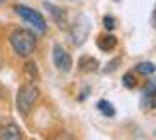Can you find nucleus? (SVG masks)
Segmentation results:
<instances>
[{
    "label": "nucleus",
    "instance_id": "obj_1",
    "mask_svg": "<svg viewBox=\"0 0 156 140\" xmlns=\"http://www.w3.org/2000/svg\"><path fill=\"white\" fill-rule=\"evenodd\" d=\"M10 45H12V49L18 56L27 59L37 47V37L29 29H16L10 33Z\"/></svg>",
    "mask_w": 156,
    "mask_h": 140
},
{
    "label": "nucleus",
    "instance_id": "obj_9",
    "mask_svg": "<svg viewBox=\"0 0 156 140\" xmlns=\"http://www.w3.org/2000/svg\"><path fill=\"white\" fill-rule=\"evenodd\" d=\"M115 45H117V39L111 33H105V35L98 37V47H100L101 51H111V49H115Z\"/></svg>",
    "mask_w": 156,
    "mask_h": 140
},
{
    "label": "nucleus",
    "instance_id": "obj_14",
    "mask_svg": "<svg viewBox=\"0 0 156 140\" xmlns=\"http://www.w3.org/2000/svg\"><path fill=\"white\" fill-rule=\"evenodd\" d=\"M26 74H27V76H31L33 80L37 78V66L33 64V62H27V64H26Z\"/></svg>",
    "mask_w": 156,
    "mask_h": 140
},
{
    "label": "nucleus",
    "instance_id": "obj_11",
    "mask_svg": "<svg viewBox=\"0 0 156 140\" xmlns=\"http://www.w3.org/2000/svg\"><path fill=\"white\" fill-rule=\"evenodd\" d=\"M98 109H100L101 113L105 115V117H113V115H115L113 105H111V103H107L105 99H100V101H98Z\"/></svg>",
    "mask_w": 156,
    "mask_h": 140
},
{
    "label": "nucleus",
    "instance_id": "obj_3",
    "mask_svg": "<svg viewBox=\"0 0 156 140\" xmlns=\"http://www.w3.org/2000/svg\"><path fill=\"white\" fill-rule=\"evenodd\" d=\"M14 8H16L18 16L22 18L26 23H29V26H31L35 31H39V33H45L47 31L45 18H43L37 10H33V8H29V6H23V4H16Z\"/></svg>",
    "mask_w": 156,
    "mask_h": 140
},
{
    "label": "nucleus",
    "instance_id": "obj_12",
    "mask_svg": "<svg viewBox=\"0 0 156 140\" xmlns=\"http://www.w3.org/2000/svg\"><path fill=\"white\" fill-rule=\"evenodd\" d=\"M136 72H140V74H152V72L156 70V66L152 64V62H139V64L135 66Z\"/></svg>",
    "mask_w": 156,
    "mask_h": 140
},
{
    "label": "nucleus",
    "instance_id": "obj_5",
    "mask_svg": "<svg viewBox=\"0 0 156 140\" xmlns=\"http://www.w3.org/2000/svg\"><path fill=\"white\" fill-rule=\"evenodd\" d=\"M53 62H55L57 70H61V72H70V68H72V59L62 45L53 47Z\"/></svg>",
    "mask_w": 156,
    "mask_h": 140
},
{
    "label": "nucleus",
    "instance_id": "obj_16",
    "mask_svg": "<svg viewBox=\"0 0 156 140\" xmlns=\"http://www.w3.org/2000/svg\"><path fill=\"white\" fill-rule=\"evenodd\" d=\"M117 64H119V60H113L111 64H107V66H105V72H113V68H115Z\"/></svg>",
    "mask_w": 156,
    "mask_h": 140
},
{
    "label": "nucleus",
    "instance_id": "obj_18",
    "mask_svg": "<svg viewBox=\"0 0 156 140\" xmlns=\"http://www.w3.org/2000/svg\"><path fill=\"white\" fill-rule=\"evenodd\" d=\"M0 2H2V0H0Z\"/></svg>",
    "mask_w": 156,
    "mask_h": 140
},
{
    "label": "nucleus",
    "instance_id": "obj_13",
    "mask_svg": "<svg viewBox=\"0 0 156 140\" xmlns=\"http://www.w3.org/2000/svg\"><path fill=\"white\" fill-rule=\"evenodd\" d=\"M123 86H125V88H129V90L136 88V78H135V74H125V76H123Z\"/></svg>",
    "mask_w": 156,
    "mask_h": 140
},
{
    "label": "nucleus",
    "instance_id": "obj_6",
    "mask_svg": "<svg viewBox=\"0 0 156 140\" xmlns=\"http://www.w3.org/2000/svg\"><path fill=\"white\" fill-rule=\"evenodd\" d=\"M20 138H22V130L18 125L14 123L0 125V140H20Z\"/></svg>",
    "mask_w": 156,
    "mask_h": 140
},
{
    "label": "nucleus",
    "instance_id": "obj_15",
    "mask_svg": "<svg viewBox=\"0 0 156 140\" xmlns=\"http://www.w3.org/2000/svg\"><path fill=\"white\" fill-rule=\"evenodd\" d=\"M104 27H105L107 31L115 29V18H113V16H105V18H104Z\"/></svg>",
    "mask_w": 156,
    "mask_h": 140
},
{
    "label": "nucleus",
    "instance_id": "obj_10",
    "mask_svg": "<svg viewBox=\"0 0 156 140\" xmlns=\"http://www.w3.org/2000/svg\"><path fill=\"white\" fill-rule=\"evenodd\" d=\"M78 66H80L82 72H92V70L98 68V60L94 56H82L80 62H78Z\"/></svg>",
    "mask_w": 156,
    "mask_h": 140
},
{
    "label": "nucleus",
    "instance_id": "obj_2",
    "mask_svg": "<svg viewBox=\"0 0 156 140\" xmlns=\"http://www.w3.org/2000/svg\"><path fill=\"white\" fill-rule=\"evenodd\" d=\"M37 99H39V88H37L35 84H23V86H20L18 95H16L18 111L22 115H27L29 111L33 109V105H35Z\"/></svg>",
    "mask_w": 156,
    "mask_h": 140
},
{
    "label": "nucleus",
    "instance_id": "obj_8",
    "mask_svg": "<svg viewBox=\"0 0 156 140\" xmlns=\"http://www.w3.org/2000/svg\"><path fill=\"white\" fill-rule=\"evenodd\" d=\"M43 6H45V8H49V12L53 14V18H55L57 26L61 27V29H62V27H66V23H68V22H66V12L62 10V8L55 6V4H49V2H45Z\"/></svg>",
    "mask_w": 156,
    "mask_h": 140
},
{
    "label": "nucleus",
    "instance_id": "obj_4",
    "mask_svg": "<svg viewBox=\"0 0 156 140\" xmlns=\"http://www.w3.org/2000/svg\"><path fill=\"white\" fill-rule=\"evenodd\" d=\"M88 33H90V20H88V16H80L76 20V23L72 26V29H70L72 43H74V45H82V43L86 41Z\"/></svg>",
    "mask_w": 156,
    "mask_h": 140
},
{
    "label": "nucleus",
    "instance_id": "obj_7",
    "mask_svg": "<svg viewBox=\"0 0 156 140\" xmlns=\"http://www.w3.org/2000/svg\"><path fill=\"white\" fill-rule=\"evenodd\" d=\"M143 107L144 109H150V107H156V84L154 82H150V84H146V88L143 91Z\"/></svg>",
    "mask_w": 156,
    "mask_h": 140
},
{
    "label": "nucleus",
    "instance_id": "obj_17",
    "mask_svg": "<svg viewBox=\"0 0 156 140\" xmlns=\"http://www.w3.org/2000/svg\"><path fill=\"white\" fill-rule=\"evenodd\" d=\"M154 20H156V8H154Z\"/></svg>",
    "mask_w": 156,
    "mask_h": 140
}]
</instances>
